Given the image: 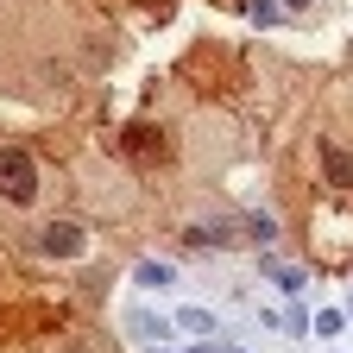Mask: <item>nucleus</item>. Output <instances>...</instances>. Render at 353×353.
<instances>
[{
  "instance_id": "nucleus-1",
  "label": "nucleus",
  "mask_w": 353,
  "mask_h": 353,
  "mask_svg": "<svg viewBox=\"0 0 353 353\" xmlns=\"http://www.w3.org/2000/svg\"><path fill=\"white\" fill-rule=\"evenodd\" d=\"M0 202H13V208L38 202V158L19 145H0Z\"/></svg>"
},
{
  "instance_id": "nucleus-2",
  "label": "nucleus",
  "mask_w": 353,
  "mask_h": 353,
  "mask_svg": "<svg viewBox=\"0 0 353 353\" xmlns=\"http://www.w3.org/2000/svg\"><path fill=\"white\" fill-rule=\"evenodd\" d=\"M120 152L139 158V164H158V158H170V139H164L158 126H126L120 132Z\"/></svg>"
},
{
  "instance_id": "nucleus-3",
  "label": "nucleus",
  "mask_w": 353,
  "mask_h": 353,
  "mask_svg": "<svg viewBox=\"0 0 353 353\" xmlns=\"http://www.w3.org/2000/svg\"><path fill=\"white\" fill-rule=\"evenodd\" d=\"M88 246V234H82V221H51V228L38 234V252H51V259H76Z\"/></svg>"
},
{
  "instance_id": "nucleus-4",
  "label": "nucleus",
  "mask_w": 353,
  "mask_h": 353,
  "mask_svg": "<svg viewBox=\"0 0 353 353\" xmlns=\"http://www.w3.org/2000/svg\"><path fill=\"white\" fill-rule=\"evenodd\" d=\"M316 158H322L328 190H341V196H347V190H353V152H347L341 139H322V145H316Z\"/></svg>"
},
{
  "instance_id": "nucleus-5",
  "label": "nucleus",
  "mask_w": 353,
  "mask_h": 353,
  "mask_svg": "<svg viewBox=\"0 0 353 353\" xmlns=\"http://www.w3.org/2000/svg\"><path fill=\"white\" fill-rule=\"evenodd\" d=\"M126 328L139 334V341H164V334H170V328H164L158 316H145V309H132V316H126Z\"/></svg>"
},
{
  "instance_id": "nucleus-6",
  "label": "nucleus",
  "mask_w": 353,
  "mask_h": 353,
  "mask_svg": "<svg viewBox=\"0 0 353 353\" xmlns=\"http://www.w3.org/2000/svg\"><path fill=\"white\" fill-rule=\"evenodd\" d=\"M139 284H145V290H164V284H176V272H170V265H158V259H145V265H139Z\"/></svg>"
},
{
  "instance_id": "nucleus-7",
  "label": "nucleus",
  "mask_w": 353,
  "mask_h": 353,
  "mask_svg": "<svg viewBox=\"0 0 353 353\" xmlns=\"http://www.w3.org/2000/svg\"><path fill=\"white\" fill-rule=\"evenodd\" d=\"M176 328H190V334H214V316H208V309H176Z\"/></svg>"
},
{
  "instance_id": "nucleus-8",
  "label": "nucleus",
  "mask_w": 353,
  "mask_h": 353,
  "mask_svg": "<svg viewBox=\"0 0 353 353\" xmlns=\"http://www.w3.org/2000/svg\"><path fill=\"white\" fill-rule=\"evenodd\" d=\"M246 240H259V246L278 240V221H272V214H246Z\"/></svg>"
},
{
  "instance_id": "nucleus-9",
  "label": "nucleus",
  "mask_w": 353,
  "mask_h": 353,
  "mask_svg": "<svg viewBox=\"0 0 353 353\" xmlns=\"http://www.w3.org/2000/svg\"><path fill=\"white\" fill-rule=\"evenodd\" d=\"M265 278H278V290H303V272H296V265H272V259H265Z\"/></svg>"
},
{
  "instance_id": "nucleus-10",
  "label": "nucleus",
  "mask_w": 353,
  "mask_h": 353,
  "mask_svg": "<svg viewBox=\"0 0 353 353\" xmlns=\"http://www.w3.org/2000/svg\"><path fill=\"white\" fill-rule=\"evenodd\" d=\"M316 334H341V309H322V316H316Z\"/></svg>"
},
{
  "instance_id": "nucleus-11",
  "label": "nucleus",
  "mask_w": 353,
  "mask_h": 353,
  "mask_svg": "<svg viewBox=\"0 0 353 353\" xmlns=\"http://www.w3.org/2000/svg\"><path fill=\"white\" fill-rule=\"evenodd\" d=\"M284 7H309V0H284Z\"/></svg>"
}]
</instances>
